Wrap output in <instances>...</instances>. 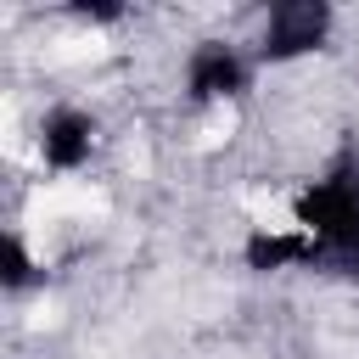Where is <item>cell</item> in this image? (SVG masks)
Returning a JSON list of instances; mask_svg holds the SVG:
<instances>
[{"label": "cell", "instance_id": "6da1fadb", "mask_svg": "<svg viewBox=\"0 0 359 359\" xmlns=\"http://www.w3.org/2000/svg\"><path fill=\"white\" fill-rule=\"evenodd\" d=\"M297 230L320 241L325 264L359 275V163L353 157H337V168L297 196Z\"/></svg>", "mask_w": 359, "mask_h": 359}, {"label": "cell", "instance_id": "7a4b0ae2", "mask_svg": "<svg viewBox=\"0 0 359 359\" xmlns=\"http://www.w3.org/2000/svg\"><path fill=\"white\" fill-rule=\"evenodd\" d=\"M331 34V6L320 0H286L269 11L264 22V62H292V56H309L320 39Z\"/></svg>", "mask_w": 359, "mask_h": 359}, {"label": "cell", "instance_id": "3957f363", "mask_svg": "<svg viewBox=\"0 0 359 359\" xmlns=\"http://www.w3.org/2000/svg\"><path fill=\"white\" fill-rule=\"evenodd\" d=\"M241 90H247V62H241L236 45L208 39V45L191 50V62H185V95L191 101H230Z\"/></svg>", "mask_w": 359, "mask_h": 359}, {"label": "cell", "instance_id": "277c9868", "mask_svg": "<svg viewBox=\"0 0 359 359\" xmlns=\"http://www.w3.org/2000/svg\"><path fill=\"white\" fill-rule=\"evenodd\" d=\"M95 146V123L79 112V107H56L45 123H39V157L50 168H79Z\"/></svg>", "mask_w": 359, "mask_h": 359}, {"label": "cell", "instance_id": "5b68a950", "mask_svg": "<svg viewBox=\"0 0 359 359\" xmlns=\"http://www.w3.org/2000/svg\"><path fill=\"white\" fill-rule=\"evenodd\" d=\"M292 264H325L320 241L309 230H252L247 236V269H292Z\"/></svg>", "mask_w": 359, "mask_h": 359}, {"label": "cell", "instance_id": "8992f818", "mask_svg": "<svg viewBox=\"0 0 359 359\" xmlns=\"http://www.w3.org/2000/svg\"><path fill=\"white\" fill-rule=\"evenodd\" d=\"M0 280H6L11 292H22V286L34 280V258H28V247H22V236H17V230H6V236H0Z\"/></svg>", "mask_w": 359, "mask_h": 359}]
</instances>
